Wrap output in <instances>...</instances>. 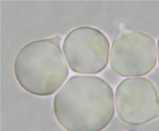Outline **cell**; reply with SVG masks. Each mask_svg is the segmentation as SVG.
Segmentation results:
<instances>
[{
  "mask_svg": "<svg viewBox=\"0 0 159 131\" xmlns=\"http://www.w3.org/2000/svg\"><path fill=\"white\" fill-rule=\"evenodd\" d=\"M128 131H137V130H128Z\"/></svg>",
  "mask_w": 159,
  "mask_h": 131,
  "instance_id": "obj_7",
  "label": "cell"
},
{
  "mask_svg": "<svg viewBox=\"0 0 159 131\" xmlns=\"http://www.w3.org/2000/svg\"><path fill=\"white\" fill-rule=\"evenodd\" d=\"M55 36L27 43L16 53L15 77L20 86L31 94L47 96L55 93L69 75V68Z\"/></svg>",
  "mask_w": 159,
  "mask_h": 131,
  "instance_id": "obj_2",
  "label": "cell"
},
{
  "mask_svg": "<svg viewBox=\"0 0 159 131\" xmlns=\"http://www.w3.org/2000/svg\"><path fill=\"white\" fill-rule=\"evenodd\" d=\"M157 45H158V62H159V37L158 38L157 41Z\"/></svg>",
  "mask_w": 159,
  "mask_h": 131,
  "instance_id": "obj_6",
  "label": "cell"
},
{
  "mask_svg": "<svg viewBox=\"0 0 159 131\" xmlns=\"http://www.w3.org/2000/svg\"><path fill=\"white\" fill-rule=\"evenodd\" d=\"M156 42L145 32L129 30L122 32L112 41L110 64L122 77L145 76L157 65Z\"/></svg>",
  "mask_w": 159,
  "mask_h": 131,
  "instance_id": "obj_3",
  "label": "cell"
},
{
  "mask_svg": "<svg viewBox=\"0 0 159 131\" xmlns=\"http://www.w3.org/2000/svg\"><path fill=\"white\" fill-rule=\"evenodd\" d=\"M110 43L105 34L95 27L79 26L68 32L62 42L65 57L72 71L98 73L108 64Z\"/></svg>",
  "mask_w": 159,
  "mask_h": 131,
  "instance_id": "obj_4",
  "label": "cell"
},
{
  "mask_svg": "<svg viewBox=\"0 0 159 131\" xmlns=\"http://www.w3.org/2000/svg\"><path fill=\"white\" fill-rule=\"evenodd\" d=\"M115 106L118 117L131 125H143L159 118L158 90L144 77L127 78L119 83Z\"/></svg>",
  "mask_w": 159,
  "mask_h": 131,
  "instance_id": "obj_5",
  "label": "cell"
},
{
  "mask_svg": "<svg viewBox=\"0 0 159 131\" xmlns=\"http://www.w3.org/2000/svg\"><path fill=\"white\" fill-rule=\"evenodd\" d=\"M53 112L66 131H102L115 116L113 90L100 77L73 76L55 95Z\"/></svg>",
  "mask_w": 159,
  "mask_h": 131,
  "instance_id": "obj_1",
  "label": "cell"
}]
</instances>
